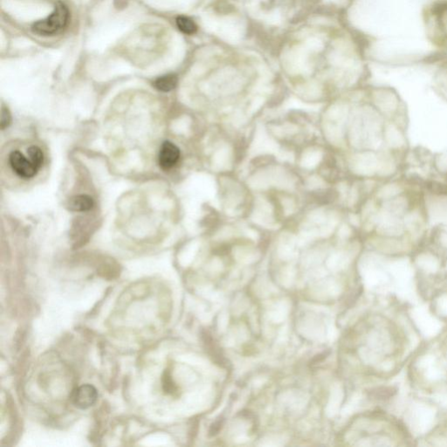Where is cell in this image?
Listing matches in <instances>:
<instances>
[{
	"instance_id": "cell-9",
	"label": "cell",
	"mask_w": 447,
	"mask_h": 447,
	"mask_svg": "<svg viewBox=\"0 0 447 447\" xmlns=\"http://www.w3.org/2000/svg\"><path fill=\"white\" fill-rule=\"evenodd\" d=\"M11 121H12V117H11L9 110L6 109V108H3L2 111H1V123H0L1 124V129H5L9 126Z\"/></svg>"
},
{
	"instance_id": "cell-2",
	"label": "cell",
	"mask_w": 447,
	"mask_h": 447,
	"mask_svg": "<svg viewBox=\"0 0 447 447\" xmlns=\"http://www.w3.org/2000/svg\"><path fill=\"white\" fill-rule=\"evenodd\" d=\"M9 162L14 172L24 179L32 178L39 170L33 165L30 160L28 161L20 151H13L11 153Z\"/></svg>"
},
{
	"instance_id": "cell-5",
	"label": "cell",
	"mask_w": 447,
	"mask_h": 447,
	"mask_svg": "<svg viewBox=\"0 0 447 447\" xmlns=\"http://www.w3.org/2000/svg\"><path fill=\"white\" fill-rule=\"evenodd\" d=\"M94 200L87 195H78L73 197L68 203L70 210L74 212H87L93 208Z\"/></svg>"
},
{
	"instance_id": "cell-8",
	"label": "cell",
	"mask_w": 447,
	"mask_h": 447,
	"mask_svg": "<svg viewBox=\"0 0 447 447\" xmlns=\"http://www.w3.org/2000/svg\"><path fill=\"white\" fill-rule=\"evenodd\" d=\"M27 154L29 156L30 160L33 165L36 167L37 169H40V167L43 163L44 156L42 150L37 147V146H31L29 149H27Z\"/></svg>"
},
{
	"instance_id": "cell-10",
	"label": "cell",
	"mask_w": 447,
	"mask_h": 447,
	"mask_svg": "<svg viewBox=\"0 0 447 447\" xmlns=\"http://www.w3.org/2000/svg\"><path fill=\"white\" fill-rule=\"evenodd\" d=\"M221 425H222V424L220 423V421H218L216 424H212V431H211L212 435H215V434L218 433L219 430L221 429Z\"/></svg>"
},
{
	"instance_id": "cell-3",
	"label": "cell",
	"mask_w": 447,
	"mask_h": 447,
	"mask_svg": "<svg viewBox=\"0 0 447 447\" xmlns=\"http://www.w3.org/2000/svg\"><path fill=\"white\" fill-rule=\"evenodd\" d=\"M98 398L96 388L90 384H84L73 391L72 402L76 407L87 409L95 404Z\"/></svg>"
},
{
	"instance_id": "cell-4",
	"label": "cell",
	"mask_w": 447,
	"mask_h": 447,
	"mask_svg": "<svg viewBox=\"0 0 447 447\" xmlns=\"http://www.w3.org/2000/svg\"><path fill=\"white\" fill-rule=\"evenodd\" d=\"M180 158V150L171 142L162 143L159 152L160 167L164 170H168L176 165Z\"/></svg>"
},
{
	"instance_id": "cell-1",
	"label": "cell",
	"mask_w": 447,
	"mask_h": 447,
	"mask_svg": "<svg viewBox=\"0 0 447 447\" xmlns=\"http://www.w3.org/2000/svg\"><path fill=\"white\" fill-rule=\"evenodd\" d=\"M69 21V11L63 3L57 4L55 9L45 20L33 24L32 30L40 36H53L61 33Z\"/></svg>"
},
{
	"instance_id": "cell-6",
	"label": "cell",
	"mask_w": 447,
	"mask_h": 447,
	"mask_svg": "<svg viewBox=\"0 0 447 447\" xmlns=\"http://www.w3.org/2000/svg\"><path fill=\"white\" fill-rule=\"evenodd\" d=\"M177 78L175 74H166L156 79L154 85L156 90L162 92H169L176 87Z\"/></svg>"
},
{
	"instance_id": "cell-7",
	"label": "cell",
	"mask_w": 447,
	"mask_h": 447,
	"mask_svg": "<svg viewBox=\"0 0 447 447\" xmlns=\"http://www.w3.org/2000/svg\"><path fill=\"white\" fill-rule=\"evenodd\" d=\"M176 22L179 30L186 34H193L197 31L196 24L188 17H178Z\"/></svg>"
}]
</instances>
